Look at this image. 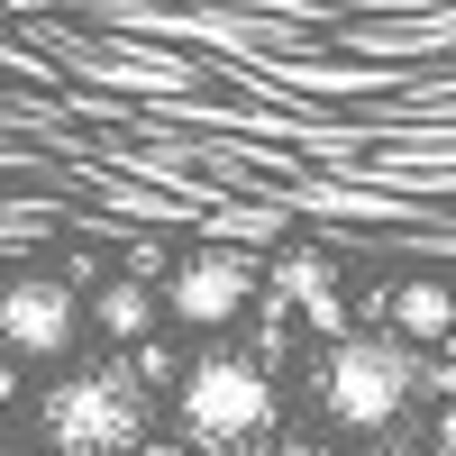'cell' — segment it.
<instances>
[{
    "label": "cell",
    "instance_id": "obj_7",
    "mask_svg": "<svg viewBox=\"0 0 456 456\" xmlns=\"http://www.w3.org/2000/svg\"><path fill=\"white\" fill-rule=\"evenodd\" d=\"M384 329L402 338V347H420V356H438V347H456V292L447 283H393L384 292Z\"/></svg>",
    "mask_w": 456,
    "mask_h": 456
},
{
    "label": "cell",
    "instance_id": "obj_8",
    "mask_svg": "<svg viewBox=\"0 0 456 456\" xmlns=\"http://www.w3.org/2000/svg\"><path fill=\"white\" fill-rule=\"evenodd\" d=\"M92 329H101V338H119V347H146V338H156V283L110 274V283L92 292Z\"/></svg>",
    "mask_w": 456,
    "mask_h": 456
},
{
    "label": "cell",
    "instance_id": "obj_3",
    "mask_svg": "<svg viewBox=\"0 0 456 456\" xmlns=\"http://www.w3.org/2000/svg\"><path fill=\"white\" fill-rule=\"evenodd\" d=\"M320 411L338 429H356V438H384L411 402H420V347H402L393 329H347V338H329V356H320Z\"/></svg>",
    "mask_w": 456,
    "mask_h": 456
},
{
    "label": "cell",
    "instance_id": "obj_11",
    "mask_svg": "<svg viewBox=\"0 0 456 456\" xmlns=\"http://www.w3.org/2000/svg\"><path fill=\"white\" fill-rule=\"evenodd\" d=\"M429 456H456V402L429 411Z\"/></svg>",
    "mask_w": 456,
    "mask_h": 456
},
{
    "label": "cell",
    "instance_id": "obj_12",
    "mask_svg": "<svg viewBox=\"0 0 456 456\" xmlns=\"http://www.w3.org/2000/svg\"><path fill=\"white\" fill-rule=\"evenodd\" d=\"M10 402H19V356L0 347V411H10Z\"/></svg>",
    "mask_w": 456,
    "mask_h": 456
},
{
    "label": "cell",
    "instance_id": "obj_4",
    "mask_svg": "<svg viewBox=\"0 0 456 456\" xmlns=\"http://www.w3.org/2000/svg\"><path fill=\"white\" fill-rule=\"evenodd\" d=\"M256 301H265V265H256V247H238V238H210V247H192L174 265V283H165V320H183V329H238V320H256Z\"/></svg>",
    "mask_w": 456,
    "mask_h": 456
},
{
    "label": "cell",
    "instance_id": "obj_14",
    "mask_svg": "<svg viewBox=\"0 0 456 456\" xmlns=\"http://www.w3.org/2000/svg\"><path fill=\"white\" fill-rule=\"evenodd\" d=\"M274 456H338V447H320V438H283Z\"/></svg>",
    "mask_w": 456,
    "mask_h": 456
},
{
    "label": "cell",
    "instance_id": "obj_5",
    "mask_svg": "<svg viewBox=\"0 0 456 456\" xmlns=\"http://www.w3.org/2000/svg\"><path fill=\"white\" fill-rule=\"evenodd\" d=\"M83 320H92V301H83V283L73 274H19V283H0V347L10 356H64L73 338H83Z\"/></svg>",
    "mask_w": 456,
    "mask_h": 456
},
{
    "label": "cell",
    "instance_id": "obj_1",
    "mask_svg": "<svg viewBox=\"0 0 456 456\" xmlns=\"http://www.w3.org/2000/svg\"><path fill=\"white\" fill-rule=\"evenodd\" d=\"M174 411H183V438H192L201 456H247V447L274 438L283 393H274V365H265V356L201 347L192 374H183V393H174Z\"/></svg>",
    "mask_w": 456,
    "mask_h": 456
},
{
    "label": "cell",
    "instance_id": "obj_2",
    "mask_svg": "<svg viewBox=\"0 0 456 456\" xmlns=\"http://www.w3.org/2000/svg\"><path fill=\"white\" fill-rule=\"evenodd\" d=\"M146 402L156 384L137 374V356H101V365H73L64 384H46V447L55 456H137L146 447Z\"/></svg>",
    "mask_w": 456,
    "mask_h": 456
},
{
    "label": "cell",
    "instance_id": "obj_15",
    "mask_svg": "<svg viewBox=\"0 0 456 456\" xmlns=\"http://www.w3.org/2000/svg\"><path fill=\"white\" fill-rule=\"evenodd\" d=\"M374 456H429V447H411V438H393V429H384V447H374Z\"/></svg>",
    "mask_w": 456,
    "mask_h": 456
},
{
    "label": "cell",
    "instance_id": "obj_6",
    "mask_svg": "<svg viewBox=\"0 0 456 456\" xmlns=\"http://www.w3.org/2000/svg\"><path fill=\"white\" fill-rule=\"evenodd\" d=\"M265 292H274V301H292V311L311 320L320 338H347V329H356L347 292H338V265H329V247H283L274 265H265Z\"/></svg>",
    "mask_w": 456,
    "mask_h": 456
},
{
    "label": "cell",
    "instance_id": "obj_13",
    "mask_svg": "<svg viewBox=\"0 0 456 456\" xmlns=\"http://www.w3.org/2000/svg\"><path fill=\"white\" fill-rule=\"evenodd\" d=\"M137 456H201V447H192V438H146Z\"/></svg>",
    "mask_w": 456,
    "mask_h": 456
},
{
    "label": "cell",
    "instance_id": "obj_9",
    "mask_svg": "<svg viewBox=\"0 0 456 456\" xmlns=\"http://www.w3.org/2000/svg\"><path fill=\"white\" fill-rule=\"evenodd\" d=\"M420 402H429V411H447V402H456V347L420 356Z\"/></svg>",
    "mask_w": 456,
    "mask_h": 456
},
{
    "label": "cell",
    "instance_id": "obj_10",
    "mask_svg": "<svg viewBox=\"0 0 456 456\" xmlns=\"http://www.w3.org/2000/svg\"><path fill=\"white\" fill-rule=\"evenodd\" d=\"M119 274H137V283H174V256H165V238H128V265Z\"/></svg>",
    "mask_w": 456,
    "mask_h": 456
}]
</instances>
